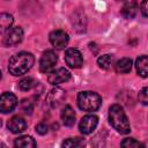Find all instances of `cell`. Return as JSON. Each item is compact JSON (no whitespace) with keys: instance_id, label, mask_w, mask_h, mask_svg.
<instances>
[{"instance_id":"cell-1","label":"cell","mask_w":148,"mask_h":148,"mask_svg":"<svg viewBox=\"0 0 148 148\" xmlns=\"http://www.w3.org/2000/svg\"><path fill=\"white\" fill-rule=\"evenodd\" d=\"M35 58L29 52H20L13 56L8 62V71L14 76L25 74L34 65Z\"/></svg>"},{"instance_id":"cell-2","label":"cell","mask_w":148,"mask_h":148,"mask_svg":"<svg viewBox=\"0 0 148 148\" xmlns=\"http://www.w3.org/2000/svg\"><path fill=\"white\" fill-rule=\"evenodd\" d=\"M109 121L112 127L120 134H127L131 131L128 119L124 109L119 104H113L109 109Z\"/></svg>"},{"instance_id":"cell-3","label":"cell","mask_w":148,"mask_h":148,"mask_svg":"<svg viewBox=\"0 0 148 148\" xmlns=\"http://www.w3.org/2000/svg\"><path fill=\"white\" fill-rule=\"evenodd\" d=\"M77 105L81 110L92 112L99 109L102 105V98L94 91H81L77 95Z\"/></svg>"},{"instance_id":"cell-4","label":"cell","mask_w":148,"mask_h":148,"mask_svg":"<svg viewBox=\"0 0 148 148\" xmlns=\"http://www.w3.org/2000/svg\"><path fill=\"white\" fill-rule=\"evenodd\" d=\"M58 61V57L57 54L49 50V51H45L42 57H40V60H39V71L43 72V73H49L53 69V67L56 66Z\"/></svg>"},{"instance_id":"cell-5","label":"cell","mask_w":148,"mask_h":148,"mask_svg":"<svg viewBox=\"0 0 148 148\" xmlns=\"http://www.w3.org/2000/svg\"><path fill=\"white\" fill-rule=\"evenodd\" d=\"M23 39V30L20 27H10L3 37V45L6 46H14L21 43Z\"/></svg>"},{"instance_id":"cell-6","label":"cell","mask_w":148,"mask_h":148,"mask_svg":"<svg viewBox=\"0 0 148 148\" xmlns=\"http://www.w3.org/2000/svg\"><path fill=\"white\" fill-rule=\"evenodd\" d=\"M17 105V98L12 92H3L0 95V112L8 113L12 112Z\"/></svg>"},{"instance_id":"cell-7","label":"cell","mask_w":148,"mask_h":148,"mask_svg":"<svg viewBox=\"0 0 148 148\" xmlns=\"http://www.w3.org/2000/svg\"><path fill=\"white\" fill-rule=\"evenodd\" d=\"M65 61L71 68H80L83 64V58L77 49H68L65 52Z\"/></svg>"},{"instance_id":"cell-8","label":"cell","mask_w":148,"mask_h":148,"mask_svg":"<svg viewBox=\"0 0 148 148\" xmlns=\"http://www.w3.org/2000/svg\"><path fill=\"white\" fill-rule=\"evenodd\" d=\"M71 79V73L66 68H58L56 71H52L47 75V81L52 86H57L60 83H64Z\"/></svg>"},{"instance_id":"cell-9","label":"cell","mask_w":148,"mask_h":148,"mask_svg":"<svg viewBox=\"0 0 148 148\" xmlns=\"http://www.w3.org/2000/svg\"><path fill=\"white\" fill-rule=\"evenodd\" d=\"M68 35L64 30H54L50 34V42L56 49H65L68 44Z\"/></svg>"},{"instance_id":"cell-10","label":"cell","mask_w":148,"mask_h":148,"mask_svg":"<svg viewBox=\"0 0 148 148\" xmlns=\"http://www.w3.org/2000/svg\"><path fill=\"white\" fill-rule=\"evenodd\" d=\"M97 124H98L97 116H95V114H87L80 121V125H79L80 132L82 134H90L91 132H94V130L96 128Z\"/></svg>"},{"instance_id":"cell-11","label":"cell","mask_w":148,"mask_h":148,"mask_svg":"<svg viewBox=\"0 0 148 148\" xmlns=\"http://www.w3.org/2000/svg\"><path fill=\"white\" fill-rule=\"evenodd\" d=\"M65 97H66L65 90H62L61 88H54L49 92L46 101L51 108H58L64 102Z\"/></svg>"},{"instance_id":"cell-12","label":"cell","mask_w":148,"mask_h":148,"mask_svg":"<svg viewBox=\"0 0 148 148\" xmlns=\"http://www.w3.org/2000/svg\"><path fill=\"white\" fill-rule=\"evenodd\" d=\"M7 127L12 133H21L27 128V123L25 120L20 117V116H14L9 119V121L7 123Z\"/></svg>"},{"instance_id":"cell-13","label":"cell","mask_w":148,"mask_h":148,"mask_svg":"<svg viewBox=\"0 0 148 148\" xmlns=\"http://www.w3.org/2000/svg\"><path fill=\"white\" fill-rule=\"evenodd\" d=\"M60 117H61V120H62L65 126L69 127V126H73L75 124V112H74V110L72 109L71 105H66L61 110Z\"/></svg>"},{"instance_id":"cell-14","label":"cell","mask_w":148,"mask_h":148,"mask_svg":"<svg viewBox=\"0 0 148 148\" xmlns=\"http://www.w3.org/2000/svg\"><path fill=\"white\" fill-rule=\"evenodd\" d=\"M138 13V3L133 0L127 1L121 8V15L125 18H133Z\"/></svg>"},{"instance_id":"cell-15","label":"cell","mask_w":148,"mask_h":148,"mask_svg":"<svg viewBox=\"0 0 148 148\" xmlns=\"http://www.w3.org/2000/svg\"><path fill=\"white\" fill-rule=\"evenodd\" d=\"M135 67H136V72L139 73V75H141L142 77H147L148 75V59L147 56H140L136 59L135 62Z\"/></svg>"},{"instance_id":"cell-16","label":"cell","mask_w":148,"mask_h":148,"mask_svg":"<svg viewBox=\"0 0 148 148\" xmlns=\"http://www.w3.org/2000/svg\"><path fill=\"white\" fill-rule=\"evenodd\" d=\"M116 72L120 73V74H126L131 71L132 68V60L130 58H123L120 60H118L114 65Z\"/></svg>"},{"instance_id":"cell-17","label":"cell","mask_w":148,"mask_h":148,"mask_svg":"<svg viewBox=\"0 0 148 148\" xmlns=\"http://www.w3.org/2000/svg\"><path fill=\"white\" fill-rule=\"evenodd\" d=\"M14 22V18L8 13H0V35L7 31Z\"/></svg>"},{"instance_id":"cell-18","label":"cell","mask_w":148,"mask_h":148,"mask_svg":"<svg viewBox=\"0 0 148 148\" xmlns=\"http://www.w3.org/2000/svg\"><path fill=\"white\" fill-rule=\"evenodd\" d=\"M14 146L15 147H22V148H30V147L34 148V147H36V142L31 136L23 135V136H20L15 140Z\"/></svg>"},{"instance_id":"cell-19","label":"cell","mask_w":148,"mask_h":148,"mask_svg":"<svg viewBox=\"0 0 148 148\" xmlns=\"http://www.w3.org/2000/svg\"><path fill=\"white\" fill-rule=\"evenodd\" d=\"M113 62H114V57L112 54H103L97 59L98 66L103 69H109L113 65Z\"/></svg>"},{"instance_id":"cell-20","label":"cell","mask_w":148,"mask_h":148,"mask_svg":"<svg viewBox=\"0 0 148 148\" xmlns=\"http://www.w3.org/2000/svg\"><path fill=\"white\" fill-rule=\"evenodd\" d=\"M35 84H36V81L32 79V77H23L22 80H20L18 81V88L21 89V90H23V91H28V90H30V89H32L34 87H35Z\"/></svg>"},{"instance_id":"cell-21","label":"cell","mask_w":148,"mask_h":148,"mask_svg":"<svg viewBox=\"0 0 148 148\" xmlns=\"http://www.w3.org/2000/svg\"><path fill=\"white\" fill-rule=\"evenodd\" d=\"M83 145H84V142L80 138H71V139H67L62 142L64 147H71V148H73V147L79 148V147H82Z\"/></svg>"},{"instance_id":"cell-22","label":"cell","mask_w":148,"mask_h":148,"mask_svg":"<svg viewBox=\"0 0 148 148\" xmlns=\"http://www.w3.org/2000/svg\"><path fill=\"white\" fill-rule=\"evenodd\" d=\"M121 146H123V147L131 148V147H142L143 145L140 143L139 141H136V140L133 139V138H127V139H125V140L121 142Z\"/></svg>"},{"instance_id":"cell-23","label":"cell","mask_w":148,"mask_h":148,"mask_svg":"<svg viewBox=\"0 0 148 148\" xmlns=\"http://www.w3.org/2000/svg\"><path fill=\"white\" fill-rule=\"evenodd\" d=\"M21 109L24 112H27V113H31V111H32V104H31V102L29 99H23L21 102Z\"/></svg>"},{"instance_id":"cell-24","label":"cell","mask_w":148,"mask_h":148,"mask_svg":"<svg viewBox=\"0 0 148 148\" xmlns=\"http://www.w3.org/2000/svg\"><path fill=\"white\" fill-rule=\"evenodd\" d=\"M139 99L143 105H147L148 103V96H147V87L142 88V90L139 92Z\"/></svg>"},{"instance_id":"cell-25","label":"cell","mask_w":148,"mask_h":148,"mask_svg":"<svg viewBox=\"0 0 148 148\" xmlns=\"http://www.w3.org/2000/svg\"><path fill=\"white\" fill-rule=\"evenodd\" d=\"M47 131H49V127H47V125H46L45 123H39V124L36 126V132H37L38 134H40V135L46 134Z\"/></svg>"},{"instance_id":"cell-26","label":"cell","mask_w":148,"mask_h":148,"mask_svg":"<svg viewBox=\"0 0 148 148\" xmlns=\"http://www.w3.org/2000/svg\"><path fill=\"white\" fill-rule=\"evenodd\" d=\"M140 7H141V13H142V15H143L145 17H147V0H142Z\"/></svg>"},{"instance_id":"cell-27","label":"cell","mask_w":148,"mask_h":148,"mask_svg":"<svg viewBox=\"0 0 148 148\" xmlns=\"http://www.w3.org/2000/svg\"><path fill=\"white\" fill-rule=\"evenodd\" d=\"M1 125H2V121H1V119H0V127H1Z\"/></svg>"},{"instance_id":"cell-28","label":"cell","mask_w":148,"mask_h":148,"mask_svg":"<svg viewBox=\"0 0 148 148\" xmlns=\"http://www.w3.org/2000/svg\"><path fill=\"white\" fill-rule=\"evenodd\" d=\"M118 1H128V0H118Z\"/></svg>"},{"instance_id":"cell-29","label":"cell","mask_w":148,"mask_h":148,"mask_svg":"<svg viewBox=\"0 0 148 148\" xmlns=\"http://www.w3.org/2000/svg\"><path fill=\"white\" fill-rule=\"evenodd\" d=\"M0 79H1V72H0Z\"/></svg>"}]
</instances>
